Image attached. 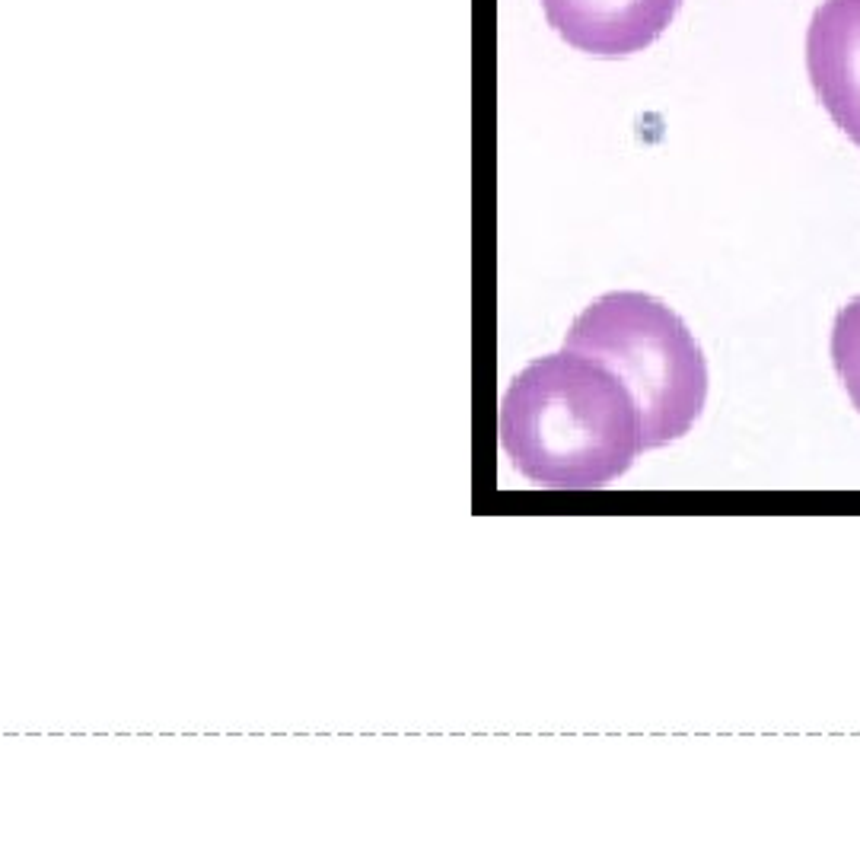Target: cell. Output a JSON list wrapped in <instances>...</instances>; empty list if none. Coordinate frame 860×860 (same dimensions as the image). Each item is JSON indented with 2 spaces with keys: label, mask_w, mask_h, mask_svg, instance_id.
Listing matches in <instances>:
<instances>
[{
  "label": "cell",
  "mask_w": 860,
  "mask_h": 860,
  "mask_svg": "<svg viewBox=\"0 0 860 860\" xmlns=\"http://www.w3.org/2000/svg\"><path fill=\"white\" fill-rule=\"evenodd\" d=\"M806 71L832 122L860 147V0H822L806 29Z\"/></svg>",
  "instance_id": "277c9868"
},
{
  "label": "cell",
  "mask_w": 860,
  "mask_h": 860,
  "mask_svg": "<svg viewBox=\"0 0 860 860\" xmlns=\"http://www.w3.org/2000/svg\"><path fill=\"white\" fill-rule=\"evenodd\" d=\"M564 351L612 370L641 411L644 450L685 437L708 402V364L688 325L663 300L615 290L571 322Z\"/></svg>",
  "instance_id": "7a4b0ae2"
},
{
  "label": "cell",
  "mask_w": 860,
  "mask_h": 860,
  "mask_svg": "<svg viewBox=\"0 0 860 860\" xmlns=\"http://www.w3.org/2000/svg\"><path fill=\"white\" fill-rule=\"evenodd\" d=\"M832 360L854 408L860 411V297H854L848 306H841V313L835 319Z\"/></svg>",
  "instance_id": "5b68a950"
},
{
  "label": "cell",
  "mask_w": 860,
  "mask_h": 860,
  "mask_svg": "<svg viewBox=\"0 0 860 860\" xmlns=\"http://www.w3.org/2000/svg\"><path fill=\"white\" fill-rule=\"evenodd\" d=\"M497 430L516 472L561 491L609 485L644 453L641 411L625 383L574 351L539 357L513 376Z\"/></svg>",
  "instance_id": "6da1fadb"
},
{
  "label": "cell",
  "mask_w": 860,
  "mask_h": 860,
  "mask_svg": "<svg viewBox=\"0 0 860 860\" xmlns=\"http://www.w3.org/2000/svg\"><path fill=\"white\" fill-rule=\"evenodd\" d=\"M682 0H542L558 36L596 58H628L657 42Z\"/></svg>",
  "instance_id": "3957f363"
}]
</instances>
